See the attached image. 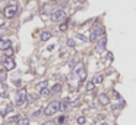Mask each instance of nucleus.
<instances>
[{"label":"nucleus","mask_w":136,"mask_h":125,"mask_svg":"<svg viewBox=\"0 0 136 125\" xmlns=\"http://www.w3.org/2000/svg\"><path fill=\"white\" fill-rule=\"evenodd\" d=\"M60 110V102L59 100H53V102H50L47 106L44 108V115L45 116H51V115H54V113H57Z\"/></svg>","instance_id":"f257e3e1"},{"label":"nucleus","mask_w":136,"mask_h":125,"mask_svg":"<svg viewBox=\"0 0 136 125\" xmlns=\"http://www.w3.org/2000/svg\"><path fill=\"white\" fill-rule=\"evenodd\" d=\"M18 10H19V6L16 4L15 1H12L10 4H7L6 7H4V16L6 18H13V16H16V13H18Z\"/></svg>","instance_id":"f03ea898"},{"label":"nucleus","mask_w":136,"mask_h":125,"mask_svg":"<svg viewBox=\"0 0 136 125\" xmlns=\"http://www.w3.org/2000/svg\"><path fill=\"white\" fill-rule=\"evenodd\" d=\"M106 35V28L104 27H97L94 31H92V34H91V37L88 38L91 43H94V41H98L101 37H104Z\"/></svg>","instance_id":"7ed1b4c3"},{"label":"nucleus","mask_w":136,"mask_h":125,"mask_svg":"<svg viewBox=\"0 0 136 125\" xmlns=\"http://www.w3.org/2000/svg\"><path fill=\"white\" fill-rule=\"evenodd\" d=\"M27 96H28V93H27V90H25V88H19V90L16 91L15 103L18 105V106H22L24 103H27Z\"/></svg>","instance_id":"20e7f679"},{"label":"nucleus","mask_w":136,"mask_h":125,"mask_svg":"<svg viewBox=\"0 0 136 125\" xmlns=\"http://www.w3.org/2000/svg\"><path fill=\"white\" fill-rule=\"evenodd\" d=\"M63 19H66V12H64V9H57V10H54V12L51 13V21H53V22H60Z\"/></svg>","instance_id":"39448f33"},{"label":"nucleus","mask_w":136,"mask_h":125,"mask_svg":"<svg viewBox=\"0 0 136 125\" xmlns=\"http://www.w3.org/2000/svg\"><path fill=\"white\" fill-rule=\"evenodd\" d=\"M3 66H4V71H12L15 69L16 63L12 58H4V62H3Z\"/></svg>","instance_id":"423d86ee"},{"label":"nucleus","mask_w":136,"mask_h":125,"mask_svg":"<svg viewBox=\"0 0 136 125\" xmlns=\"http://www.w3.org/2000/svg\"><path fill=\"white\" fill-rule=\"evenodd\" d=\"M98 102H100V105L107 106V105H110V97H108L106 93H101L98 96Z\"/></svg>","instance_id":"0eeeda50"},{"label":"nucleus","mask_w":136,"mask_h":125,"mask_svg":"<svg viewBox=\"0 0 136 125\" xmlns=\"http://www.w3.org/2000/svg\"><path fill=\"white\" fill-rule=\"evenodd\" d=\"M10 47H12V41H10L9 38L0 40V50H7V49H10Z\"/></svg>","instance_id":"6e6552de"},{"label":"nucleus","mask_w":136,"mask_h":125,"mask_svg":"<svg viewBox=\"0 0 136 125\" xmlns=\"http://www.w3.org/2000/svg\"><path fill=\"white\" fill-rule=\"evenodd\" d=\"M106 46H107V38H106V37H101V38H100V41H98V47H97V49H98V52H103V50L106 49Z\"/></svg>","instance_id":"1a4fd4ad"},{"label":"nucleus","mask_w":136,"mask_h":125,"mask_svg":"<svg viewBox=\"0 0 136 125\" xmlns=\"http://www.w3.org/2000/svg\"><path fill=\"white\" fill-rule=\"evenodd\" d=\"M69 105H70V100H69V99H63V100H60V110L64 112V110L69 108Z\"/></svg>","instance_id":"9d476101"},{"label":"nucleus","mask_w":136,"mask_h":125,"mask_svg":"<svg viewBox=\"0 0 136 125\" xmlns=\"http://www.w3.org/2000/svg\"><path fill=\"white\" fill-rule=\"evenodd\" d=\"M50 38H51V32L50 31H41V34H40V40L47 41V40H50Z\"/></svg>","instance_id":"9b49d317"},{"label":"nucleus","mask_w":136,"mask_h":125,"mask_svg":"<svg viewBox=\"0 0 136 125\" xmlns=\"http://www.w3.org/2000/svg\"><path fill=\"white\" fill-rule=\"evenodd\" d=\"M103 81H104V77H103L101 74H97V75H95V77L92 78V82H94L95 85H98V84H101Z\"/></svg>","instance_id":"f8f14e48"},{"label":"nucleus","mask_w":136,"mask_h":125,"mask_svg":"<svg viewBox=\"0 0 136 125\" xmlns=\"http://www.w3.org/2000/svg\"><path fill=\"white\" fill-rule=\"evenodd\" d=\"M60 90H61V85L57 82V84L53 85V88H51L50 91H51V94H57V93H60Z\"/></svg>","instance_id":"ddd939ff"},{"label":"nucleus","mask_w":136,"mask_h":125,"mask_svg":"<svg viewBox=\"0 0 136 125\" xmlns=\"http://www.w3.org/2000/svg\"><path fill=\"white\" fill-rule=\"evenodd\" d=\"M51 91H50V88L48 87H44V88H41V91H40V96L41 97H47V96H50Z\"/></svg>","instance_id":"4468645a"},{"label":"nucleus","mask_w":136,"mask_h":125,"mask_svg":"<svg viewBox=\"0 0 136 125\" xmlns=\"http://www.w3.org/2000/svg\"><path fill=\"white\" fill-rule=\"evenodd\" d=\"M7 71H4V69H0V82H4L6 78H7V74H6Z\"/></svg>","instance_id":"2eb2a0df"},{"label":"nucleus","mask_w":136,"mask_h":125,"mask_svg":"<svg viewBox=\"0 0 136 125\" xmlns=\"http://www.w3.org/2000/svg\"><path fill=\"white\" fill-rule=\"evenodd\" d=\"M94 88H95V84H94L92 81H88V84H86V91H88V93H91Z\"/></svg>","instance_id":"dca6fc26"},{"label":"nucleus","mask_w":136,"mask_h":125,"mask_svg":"<svg viewBox=\"0 0 136 125\" xmlns=\"http://www.w3.org/2000/svg\"><path fill=\"white\" fill-rule=\"evenodd\" d=\"M57 3H59L60 9H63V7H66V6L69 4V0H57Z\"/></svg>","instance_id":"f3484780"},{"label":"nucleus","mask_w":136,"mask_h":125,"mask_svg":"<svg viewBox=\"0 0 136 125\" xmlns=\"http://www.w3.org/2000/svg\"><path fill=\"white\" fill-rule=\"evenodd\" d=\"M19 125H29V119L28 118H24V119L21 118L19 119Z\"/></svg>","instance_id":"a211bd4d"},{"label":"nucleus","mask_w":136,"mask_h":125,"mask_svg":"<svg viewBox=\"0 0 136 125\" xmlns=\"http://www.w3.org/2000/svg\"><path fill=\"white\" fill-rule=\"evenodd\" d=\"M19 119H21V115H15V116L9 118V122H18Z\"/></svg>","instance_id":"6ab92c4d"},{"label":"nucleus","mask_w":136,"mask_h":125,"mask_svg":"<svg viewBox=\"0 0 136 125\" xmlns=\"http://www.w3.org/2000/svg\"><path fill=\"white\" fill-rule=\"evenodd\" d=\"M64 122H66V116H64V115H61V116L57 118V122H56V124H64Z\"/></svg>","instance_id":"aec40b11"},{"label":"nucleus","mask_w":136,"mask_h":125,"mask_svg":"<svg viewBox=\"0 0 136 125\" xmlns=\"http://www.w3.org/2000/svg\"><path fill=\"white\" fill-rule=\"evenodd\" d=\"M61 32H64L66 30H67V22H63V24H60V28H59Z\"/></svg>","instance_id":"412c9836"},{"label":"nucleus","mask_w":136,"mask_h":125,"mask_svg":"<svg viewBox=\"0 0 136 125\" xmlns=\"http://www.w3.org/2000/svg\"><path fill=\"white\" fill-rule=\"evenodd\" d=\"M75 40H73V38H69V40H67V46L69 47H75Z\"/></svg>","instance_id":"4be33fe9"},{"label":"nucleus","mask_w":136,"mask_h":125,"mask_svg":"<svg viewBox=\"0 0 136 125\" xmlns=\"http://www.w3.org/2000/svg\"><path fill=\"white\" fill-rule=\"evenodd\" d=\"M78 38L82 41V43H85V41H88V38L85 37V35H82V34H78Z\"/></svg>","instance_id":"5701e85b"},{"label":"nucleus","mask_w":136,"mask_h":125,"mask_svg":"<svg viewBox=\"0 0 136 125\" xmlns=\"http://www.w3.org/2000/svg\"><path fill=\"white\" fill-rule=\"evenodd\" d=\"M81 105V99H78V100H75L73 103H70V106H73V108H78Z\"/></svg>","instance_id":"b1692460"},{"label":"nucleus","mask_w":136,"mask_h":125,"mask_svg":"<svg viewBox=\"0 0 136 125\" xmlns=\"http://www.w3.org/2000/svg\"><path fill=\"white\" fill-rule=\"evenodd\" d=\"M85 121H86V119H85L83 116H79V118H78V124H81V125L85 124Z\"/></svg>","instance_id":"393cba45"},{"label":"nucleus","mask_w":136,"mask_h":125,"mask_svg":"<svg viewBox=\"0 0 136 125\" xmlns=\"http://www.w3.org/2000/svg\"><path fill=\"white\" fill-rule=\"evenodd\" d=\"M12 109H13V106H12V105H9V106L6 108V110L3 112V115H6V113H9V112H10V110H12Z\"/></svg>","instance_id":"a878e982"},{"label":"nucleus","mask_w":136,"mask_h":125,"mask_svg":"<svg viewBox=\"0 0 136 125\" xmlns=\"http://www.w3.org/2000/svg\"><path fill=\"white\" fill-rule=\"evenodd\" d=\"M41 125H57L54 121H45V122H43Z\"/></svg>","instance_id":"bb28decb"},{"label":"nucleus","mask_w":136,"mask_h":125,"mask_svg":"<svg viewBox=\"0 0 136 125\" xmlns=\"http://www.w3.org/2000/svg\"><path fill=\"white\" fill-rule=\"evenodd\" d=\"M38 87H40V88H44V87H47V81H41V82L38 84Z\"/></svg>","instance_id":"cd10ccee"},{"label":"nucleus","mask_w":136,"mask_h":125,"mask_svg":"<svg viewBox=\"0 0 136 125\" xmlns=\"http://www.w3.org/2000/svg\"><path fill=\"white\" fill-rule=\"evenodd\" d=\"M75 65H76V61H75V59L69 61V66H70V68H75Z\"/></svg>","instance_id":"c85d7f7f"},{"label":"nucleus","mask_w":136,"mask_h":125,"mask_svg":"<svg viewBox=\"0 0 136 125\" xmlns=\"http://www.w3.org/2000/svg\"><path fill=\"white\" fill-rule=\"evenodd\" d=\"M40 113H41V110H35V112H34V113H32V116H34V118H35V116H38V115H40Z\"/></svg>","instance_id":"c756f323"},{"label":"nucleus","mask_w":136,"mask_h":125,"mask_svg":"<svg viewBox=\"0 0 136 125\" xmlns=\"http://www.w3.org/2000/svg\"><path fill=\"white\" fill-rule=\"evenodd\" d=\"M107 59H108V61H113V55H111V53H107Z\"/></svg>","instance_id":"7c9ffc66"},{"label":"nucleus","mask_w":136,"mask_h":125,"mask_svg":"<svg viewBox=\"0 0 136 125\" xmlns=\"http://www.w3.org/2000/svg\"><path fill=\"white\" fill-rule=\"evenodd\" d=\"M3 62H4V58H0V65H3Z\"/></svg>","instance_id":"2f4dec72"},{"label":"nucleus","mask_w":136,"mask_h":125,"mask_svg":"<svg viewBox=\"0 0 136 125\" xmlns=\"http://www.w3.org/2000/svg\"><path fill=\"white\" fill-rule=\"evenodd\" d=\"M78 3H83V1H86V0H76Z\"/></svg>","instance_id":"473e14b6"},{"label":"nucleus","mask_w":136,"mask_h":125,"mask_svg":"<svg viewBox=\"0 0 136 125\" xmlns=\"http://www.w3.org/2000/svg\"><path fill=\"white\" fill-rule=\"evenodd\" d=\"M101 125H108V124H106V122H104V124H101Z\"/></svg>","instance_id":"72a5a7b5"}]
</instances>
